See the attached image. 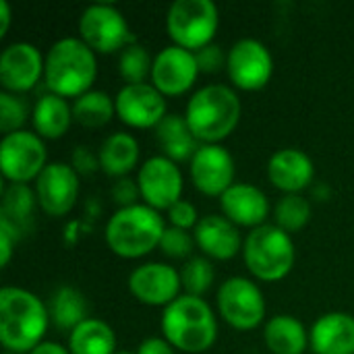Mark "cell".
Masks as SVG:
<instances>
[{
    "mask_svg": "<svg viewBox=\"0 0 354 354\" xmlns=\"http://www.w3.org/2000/svg\"><path fill=\"white\" fill-rule=\"evenodd\" d=\"M226 73L230 81L245 91L263 89L274 73V58L268 46L255 37H243L228 50Z\"/></svg>",
    "mask_w": 354,
    "mask_h": 354,
    "instance_id": "11",
    "label": "cell"
},
{
    "mask_svg": "<svg viewBox=\"0 0 354 354\" xmlns=\"http://www.w3.org/2000/svg\"><path fill=\"white\" fill-rule=\"evenodd\" d=\"M220 207L222 214L236 226H249L253 230L257 226L268 224L266 220L270 216V199L255 185L234 183L220 197Z\"/></svg>",
    "mask_w": 354,
    "mask_h": 354,
    "instance_id": "19",
    "label": "cell"
},
{
    "mask_svg": "<svg viewBox=\"0 0 354 354\" xmlns=\"http://www.w3.org/2000/svg\"><path fill=\"white\" fill-rule=\"evenodd\" d=\"M79 37L100 54L122 52L135 41L127 17L120 8L108 2L89 4L79 17Z\"/></svg>",
    "mask_w": 354,
    "mask_h": 354,
    "instance_id": "8",
    "label": "cell"
},
{
    "mask_svg": "<svg viewBox=\"0 0 354 354\" xmlns=\"http://www.w3.org/2000/svg\"><path fill=\"white\" fill-rule=\"evenodd\" d=\"M35 201H37V195H33V191L27 185L10 183L2 195L0 222L8 224L15 230V234L21 236V232H25L31 224Z\"/></svg>",
    "mask_w": 354,
    "mask_h": 354,
    "instance_id": "28",
    "label": "cell"
},
{
    "mask_svg": "<svg viewBox=\"0 0 354 354\" xmlns=\"http://www.w3.org/2000/svg\"><path fill=\"white\" fill-rule=\"evenodd\" d=\"M97 77L95 52L81 37H60L46 54L44 79L50 93L79 97L87 93Z\"/></svg>",
    "mask_w": 354,
    "mask_h": 354,
    "instance_id": "3",
    "label": "cell"
},
{
    "mask_svg": "<svg viewBox=\"0 0 354 354\" xmlns=\"http://www.w3.org/2000/svg\"><path fill=\"white\" fill-rule=\"evenodd\" d=\"M180 278H183V288L187 290V295L203 297V295L212 288L214 278H216V270H214L212 259L205 257V255H195V257H191V259L183 266Z\"/></svg>",
    "mask_w": 354,
    "mask_h": 354,
    "instance_id": "33",
    "label": "cell"
},
{
    "mask_svg": "<svg viewBox=\"0 0 354 354\" xmlns=\"http://www.w3.org/2000/svg\"><path fill=\"white\" fill-rule=\"evenodd\" d=\"M71 166L77 170V174L87 176V174H93V172L100 168V158H97L89 147L79 145V147H75V151H73V162H71Z\"/></svg>",
    "mask_w": 354,
    "mask_h": 354,
    "instance_id": "39",
    "label": "cell"
},
{
    "mask_svg": "<svg viewBox=\"0 0 354 354\" xmlns=\"http://www.w3.org/2000/svg\"><path fill=\"white\" fill-rule=\"evenodd\" d=\"M168 220H170V224L176 226V228H183V230L193 228V230H195V226L199 224L201 218H199V214H197V207H195L191 201L180 199V201H176V203L168 209Z\"/></svg>",
    "mask_w": 354,
    "mask_h": 354,
    "instance_id": "36",
    "label": "cell"
},
{
    "mask_svg": "<svg viewBox=\"0 0 354 354\" xmlns=\"http://www.w3.org/2000/svg\"><path fill=\"white\" fill-rule=\"evenodd\" d=\"M4 354H15V353H4Z\"/></svg>",
    "mask_w": 354,
    "mask_h": 354,
    "instance_id": "45",
    "label": "cell"
},
{
    "mask_svg": "<svg viewBox=\"0 0 354 354\" xmlns=\"http://www.w3.org/2000/svg\"><path fill=\"white\" fill-rule=\"evenodd\" d=\"M263 340L274 354H303L309 344V332L295 315H274L266 324Z\"/></svg>",
    "mask_w": 354,
    "mask_h": 354,
    "instance_id": "26",
    "label": "cell"
},
{
    "mask_svg": "<svg viewBox=\"0 0 354 354\" xmlns=\"http://www.w3.org/2000/svg\"><path fill=\"white\" fill-rule=\"evenodd\" d=\"M35 195L39 207L48 216L60 218L68 214L79 197L77 170L64 162H50L35 178Z\"/></svg>",
    "mask_w": 354,
    "mask_h": 354,
    "instance_id": "16",
    "label": "cell"
},
{
    "mask_svg": "<svg viewBox=\"0 0 354 354\" xmlns=\"http://www.w3.org/2000/svg\"><path fill=\"white\" fill-rule=\"evenodd\" d=\"M160 326L164 338L183 353H205L218 340V319L203 297L180 295L164 307Z\"/></svg>",
    "mask_w": 354,
    "mask_h": 354,
    "instance_id": "2",
    "label": "cell"
},
{
    "mask_svg": "<svg viewBox=\"0 0 354 354\" xmlns=\"http://www.w3.org/2000/svg\"><path fill=\"white\" fill-rule=\"evenodd\" d=\"M309 344L315 354H354V315L324 313L309 330Z\"/></svg>",
    "mask_w": 354,
    "mask_h": 354,
    "instance_id": "22",
    "label": "cell"
},
{
    "mask_svg": "<svg viewBox=\"0 0 354 354\" xmlns=\"http://www.w3.org/2000/svg\"><path fill=\"white\" fill-rule=\"evenodd\" d=\"M50 324L48 305L27 288L0 290V342L6 353H31L44 342Z\"/></svg>",
    "mask_w": 354,
    "mask_h": 354,
    "instance_id": "1",
    "label": "cell"
},
{
    "mask_svg": "<svg viewBox=\"0 0 354 354\" xmlns=\"http://www.w3.org/2000/svg\"><path fill=\"white\" fill-rule=\"evenodd\" d=\"M46 145L33 131H15L0 141V170L10 183L27 185L48 166Z\"/></svg>",
    "mask_w": 354,
    "mask_h": 354,
    "instance_id": "10",
    "label": "cell"
},
{
    "mask_svg": "<svg viewBox=\"0 0 354 354\" xmlns=\"http://www.w3.org/2000/svg\"><path fill=\"white\" fill-rule=\"evenodd\" d=\"M156 139L162 149V156L170 158L176 164L185 160L191 162L195 151L201 147V143L189 129L185 114H166L156 127Z\"/></svg>",
    "mask_w": 354,
    "mask_h": 354,
    "instance_id": "23",
    "label": "cell"
},
{
    "mask_svg": "<svg viewBox=\"0 0 354 354\" xmlns=\"http://www.w3.org/2000/svg\"><path fill=\"white\" fill-rule=\"evenodd\" d=\"M71 354H116L114 330L97 317H87L68 334Z\"/></svg>",
    "mask_w": 354,
    "mask_h": 354,
    "instance_id": "27",
    "label": "cell"
},
{
    "mask_svg": "<svg viewBox=\"0 0 354 354\" xmlns=\"http://www.w3.org/2000/svg\"><path fill=\"white\" fill-rule=\"evenodd\" d=\"M151 68L153 58L149 50L139 41L129 44L118 56V71L127 83H145V79L151 77Z\"/></svg>",
    "mask_w": 354,
    "mask_h": 354,
    "instance_id": "32",
    "label": "cell"
},
{
    "mask_svg": "<svg viewBox=\"0 0 354 354\" xmlns=\"http://www.w3.org/2000/svg\"><path fill=\"white\" fill-rule=\"evenodd\" d=\"M116 112V102L106 91L89 89L73 102V118L75 122L87 129H100L112 120Z\"/></svg>",
    "mask_w": 354,
    "mask_h": 354,
    "instance_id": "30",
    "label": "cell"
},
{
    "mask_svg": "<svg viewBox=\"0 0 354 354\" xmlns=\"http://www.w3.org/2000/svg\"><path fill=\"white\" fill-rule=\"evenodd\" d=\"M46 58L39 48L29 41L8 44L0 54V83L4 91L23 93L35 87L39 77L44 75Z\"/></svg>",
    "mask_w": 354,
    "mask_h": 354,
    "instance_id": "18",
    "label": "cell"
},
{
    "mask_svg": "<svg viewBox=\"0 0 354 354\" xmlns=\"http://www.w3.org/2000/svg\"><path fill=\"white\" fill-rule=\"evenodd\" d=\"M274 220H276V226H280L288 234L299 232L311 220V203L299 193L284 195L282 199H278L274 207Z\"/></svg>",
    "mask_w": 354,
    "mask_h": 354,
    "instance_id": "31",
    "label": "cell"
},
{
    "mask_svg": "<svg viewBox=\"0 0 354 354\" xmlns=\"http://www.w3.org/2000/svg\"><path fill=\"white\" fill-rule=\"evenodd\" d=\"M243 257L257 280L278 282L290 274L297 249L286 230L276 224H263L247 234L243 243Z\"/></svg>",
    "mask_w": 354,
    "mask_h": 354,
    "instance_id": "6",
    "label": "cell"
},
{
    "mask_svg": "<svg viewBox=\"0 0 354 354\" xmlns=\"http://www.w3.org/2000/svg\"><path fill=\"white\" fill-rule=\"evenodd\" d=\"M17 241H19V236L15 234V230L8 224L0 222V255H2L0 261H2V268L8 266L10 255H12V247H15Z\"/></svg>",
    "mask_w": 354,
    "mask_h": 354,
    "instance_id": "40",
    "label": "cell"
},
{
    "mask_svg": "<svg viewBox=\"0 0 354 354\" xmlns=\"http://www.w3.org/2000/svg\"><path fill=\"white\" fill-rule=\"evenodd\" d=\"M116 354H137V353H129V351H118Z\"/></svg>",
    "mask_w": 354,
    "mask_h": 354,
    "instance_id": "44",
    "label": "cell"
},
{
    "mask_svg": "<svg viewBox=\"0 0 354 354\" xmlns=\"http://www.w3.org/2000/svg\"><path fill=\"white\" fill-rule=\"evenodd\" d=\"M218 311L234 330H255L266 319V299L255 282L232 276L218 288Z\"/></svg>",
    "mask_w": 354,
    "mask_h": 354,
    "instance_id": "9",
    "label": "cell"
},
{
    "mask_svg": "<svg viewBox=\"0 0 354 354\" xmlns=\"http://www.w3.org/2000/svg\"><path fill=\"white\" fill-rule=\"evenodd\" d=\"M0 10H2V15H0V19H2V27H0V37H2V35H6L8 23H10V6H8V2H6V0H0Z\"/></svg>",
    "mask_w": 354,
    "mask_h": 354,
    "instance_id": "43",
    "label": "cell"
},
{
    "mask_svg": "<svg viewBox=\"0 0 354 354\" xmlns=\"http://www.w3.org/2000/svg\"><path fill=\"white\" fill-rule=\"evenodd\" d=\"M141 197V191H139V183L129 178V176H122L118 178L114 185H112V199L114 203H118L120 207H131L137 203V199Z\"/></svg>",
    "mask_w": 354,
    "mask_h": 354,
    "instance_id": "38",
    "label": "cell"
},
{
    "mask_svg": "<svg viewBox=\"0 0 354 354\" xmlns=\"http://www.w3.org/2000/svg\"><path fill=\"white\" fill-rule=\"evenodd\" d=\"M50 311V322L54 324L56 330L60 332H73L79 324L87 319V301L83 292H79L73 286H60L48 305Z\"/></svg>",
    "mask_w": 354,
    "mask_h": 354,
    "instance_id": "29",
    "label": "cell"
},
{
    "mask_svg": "<svg viewBox=\"0 0 354 354\" xmlns=\"http://www.w3.org/2000/svg\"><path fill=\"white\" fill-rule=\"evenodd\" d=\"M234 158L220 143H201L191 160V178L199 193L222 197L234 185Z\"/></svg>",
    "mask_w": 354,
    "mask_h": 354,
    "instance_id": "15",
    "label": "cell"
},
{
    "mask_svg": "<svg viewBox=\"0 0 354 354\" xmlns=\"http://www.w3.org/2000/svg\"><path fill=\"white\" fill-rule=\"evenodd\" d=\"M180 288H183L180 272L160 261L141 263L129 276L131 295L139 303L151 307H168L172 301L180 297Z\"/></svg>",
    "mask_w": 354,
    "mask_h": 354,
    "instance_id": "14",
    "label": "cell"
},
{
    "mask_svg": "<svg viewBox=\"0 0 354 354\" xmlns=\"http://www.w3.org/2000/svg\"><path fill=\"white\" fill-rule=\"evenodd\" d=\"M195 249V236L189 230L176 228V226H166L162 241H160V251L166 257L172 259H183L189 257Z\"/></svg>",
    "mask_w": 354,
    "mask_h": 354,
    "instance_id": "35",
    "label": "cell"
},
{
    "mask_svg": "<svg viewBox=\"0 0 354 354\" xmlns=\"http://www.w3.org/2000/svg\"><path fill=\"white\" fill-rule=\"evenodd\" d=\"M29 116V104L19 93L0 91V131L4 135L21 131Z\"/></svg>",
    "mask_w": 354,
    "mask_h": 354,
    "instance_id": "34",
    "label": "cell"
},
{
    "mask_svg": "<svg viewBox=\"0 0 354 354\" xmlns=\"http://www.w3.org/2000/svg\"><path fill=\"white\" fill-rule=\"evenodd\" d=\"M97 158L106 174L122 178L139 162V143L131 133H112L100 145Z\"/></svg>",
    "mask_w": 354,
    "mask_h": 354,
    "instance_id": "25",
    "label": "cell"
},
{
    "mask_svg": "<svg viewBox=\"0 0 354 354\" xmlns=\"http://www.w3.org/2000/svg\"><path fill=\"white\" fill-rule=\"evenodd\" d=\"M31 120L39 137L58 139L68 131L71 122L75 120L73 106L66 102V97H60L56 93H46L35 102Z\"/></svg>",
    "mask_w": 354,
    "mask_h": 354,
    "instance_id": "24",
    "label": "cell"
},
{
    "mask_svg": "<svg viewBox=\"0 0 354 354\" xmlns=\"http://www.w3.org/2000/svg\"><path fill=\"white\" fill-rule=\"evenodd\" d=\"M137 354H174V346L166 340V338H145Z\"/></svg>",
    "mask_w": 354,
    "mask_h": 354,
    "instance_id": "41",
    "label": "cell"
},
{
    "mask_svg": "<svg viewBox=\"0 0 354 354\" xmlns=\"http://www.w3.org/2000/svg\"><path fill=\"white\" fill-rule=\"evenodd\" d=\"M195 245L205 253V257L212 259H232L239 251H243V239L239 232V226L230 222L226 216L207 214L199 220V224L193 230Z\"/></svg>",
    "mask_w": 354,
    "mask_h": 354,
    "instance_id": "20",
    "label": "cell"
},
{
    "mask_svg": "<svg viewBox=\"0 0 354 354\" xmlns=\"http://www.w3.org/2000/svg\"><path fill=\"white\" fill-rule=\"evenodd\" d=\"M199 73L195 52L172 44L153 56L151 83L164 95H180L193 87Z\"/></svg>",
    "mask_w": 354,
    "mask_h": 354,
    "instance_id": "17",
    "label": "cell"
},
{
    "mask_svg": "<svg viewBox=\"0 0 354 354\" xmlns=\"http://www.w3.org/2000/svg\"><path fill=\"white\" fill-rule=\"evenodd\" d=\"M220 25V10L212 0H176L166 15V29L180 48L197 52L212 44Z\"/></svg>",
    "mask_w": 354,
    "mask_h": 354,
    "instance_id": "7",
    "label": "cell"
},
{
    "mask_svg": "<svg viewBox=\"0 0 354 354\" xmlns=\"http://www.w3.org/2000/svg\"><path fill=\"white\" fill-rule=\"evenodd\" d=\"M29 354H71V351H68L66 346L58 344V342H48V340H44L41 344H37Z\"/></svg>",
    "mask_w": 354,
    "mask_h": 354,
    "instance_id": "42",
    "label": "cell"
},
{
    "mask_svg": "<svg viewBox=\"0 0 354 354\" xmlns=\"http://www.w3.org/2000/svg\"><path fill=\"white\" fill-rule=\"evenodd\" d=\"M141 199L153 209H170L176 201L183 199V172L176 162L166 156L147 158L137 174Z\"/></svg>",
    "mask_w": 354,
    "mask_h": 354,
    "instance_id": "12",
    "label": "cell"
},
{
    "mask_svg": "<svg viewBox=\"0 0 354 354\" xmlns=\"http://www.w3.org/2000/svg\"><path fill=\"white\" fill-rule=\"evenodd\" d=\"M195 58H197V64H199L201 73H216L222 66H226L228 54H224V50L218 44H209L205 48L197 50Z\"/></svg>",
    "mask_w": 354,
    "mask_h": 354,
    "instance_id": "37",
    "label": "cell"
},
{
    "mask_svg": "<svg viewBox=\"0 0 354 354\" xmlns=\"http://www.w3.org/2000/svg\"><path fill=\"white\" fill-rule=\"evenodd\" d=\"M268 176L276 189L284 191L286 195H292L311 185L315 176V166L303 149L284 147L272 153L268 162Z\"/></svg>",
    "mask_w": 354,
    "mask_h": 354,
    "instance_id": "21",
    "label": "cell"
},
{
    "mask_svg": "<svg viewBox=\"0 0 354 354\" xmlns=\"http://www.w3.org/2000/svg\"><path fill=\"white\" fill-rule=\"evenodd\" d=\"M118 118L135 129L158 127L166 112V95L153 83H127L114 97Z\"/></svg>",
    "mask_w": 354,
    "mask_h": 354,
    "instance_id": "13",
    "label": "cell"
},
{
    "mask_svg": "<svg viewBox=\"0 0 354 354\" xmlns=\"http://www.w3.org/2000/svg\"><path fill=\"white\" fill-rule=\"evenodd\" d=\"M166 230L164 218L147 203L116 209L106 224V243L112 253L124 259H137L160 247Z\"/></svg>",
    "mask_w": 354,
    "mask_h": 354,
    "instance_id": "5",
    "label": "cell"
},
{
    "mask_svg": "<svg viewBox=\"0 0 354 354\" xmlns=\"http://www.w3.org/2000/svg\"><path fill=\"white\" fill-rule=\"evenodd\" d=\"M189 129L201 143H220L241 120V100L236 91L222 83L199 87L185 108Z\"/></svg>",
    "mask_w": 354,
    "mask_h": 354,
    "instance_id": "4",
    "label": "cell"
}]
</instances>
